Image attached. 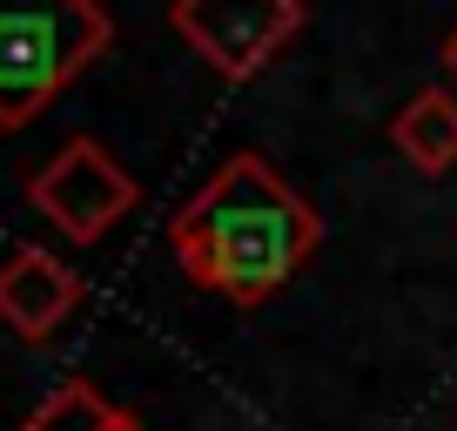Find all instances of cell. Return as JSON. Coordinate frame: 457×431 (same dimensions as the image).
Here are the masks:
<instances>
[{"label": "cell", "mask_w": 457, "mask_h": 431, "mask_svg": "<svg viewBox=\"0 0 457 431\" xmlns=\"http://www.w3.org/2000/svg\"><path fill=\"white\" fill-rule=\"evenodd\" d=\"M303 28V0H175V34L222 81H249Z\"/></svg>", "instance_id": "277c9868"}, {"label": "cell", "mask_w": 457, "mask_h": 431, "mask_svg": "<svg viewBox=\"0 0 457 431\" xmlns=\"http://www.w3.org/2000/svg\"><path fill=\"white\" fill-rule=\"evenodd\" d=\"M28 196L68 243H101V236L135 209L142 189H135V175L121 169L95 135H74V142H61V156L47 162V169H34Z\"/></svg>", "instance_id": "3957f363"}, {"label": "cell", "mask_w": 457, "mask_h": 431, "mask_svg": "<svg viewBox=\"0 0 457 431\" xmlns=\"http://www.w3.org/2000/svg\"><path fill=\"white\" fill-rule=\"evenodd\" d=\"M114 431H148V425H142V418H129V411H121V425H114Z\"/></svg>", "instance_id": "ba28073f"}, {"label": "cell", "mask_w": 457, "mask_h": 431, "mask_svg": "<svg viewBox=\"0 0 457 431\" xmlns=\"http://www.w3.org/2000/svg\"><path fill=\"white\" fill-rule=\"evenodd\" d=\"M316 243H323V216L262 156H228L169 223V249L188 283L222 290L243 310L276 297L316 257Z\"/></svg>", "instance_id": "6da1fadb"}, {"label": "cell", "mask_w": 457, "mask_h": 431, "mask_svg": "<svg viewBox=\"0 0 457 431\" xmlns=\"http://www.w3.org/2000/svg\"><path fill=\"white\" fill-rule=\"evenodd\" d=\"M444 61H451V74H457V34H451V41H444Z\"/></svg>", "instance_id": "9c48e42d"}, {"label": "cell", "mask_w": 457, "mask_h": 431, "mask_svg": "<svg viewBox=\"0 0 457 431\" xmlns=\"http://www.w3.org/2000/svg\"><path fill=\"white\" fill-rule=\"evenodd\" d=\"M74 303H81V276L54 249H14L0 263V324L14 337H28V344L54 337L74 317Z\"/></svg>", "instance_id": "5b68a950"}, {"label": "cell", "mask_w": 457, "mask_h": 431, "mask_svg": "<svg viewBox=\"0 0 457 431\" xmlns=\"http://www.w3.org/2000/svg\"><path fill=\"white\" fill-rule=\"evenodd\" d=\"M114 41L101 0H0V129H28Z\"/></svg>", "instance_id": "7a4b0ae2"}, {"label": "cell", "mask_w": 457, "mask_h": 431, "mask_svg": "<svg viewBox=\"0 0 457 431\" xmlns=\"http://www.w3.org/2000/svg\"><path fill=\"white\" fill-rule=\"evenodd\" d=\"M114 425H121V411L81 377L61 385L47 404H34V418H28V431H114Z\"/></svg>", "instance_id": "52a82bcc"}, {"label": "cell", "mask_w": 457, "mask_h": 431, "mask_svg": "<svg viewBox=\"0 0 457 431\" xmlns=\"http://www.w3.org/2000/svg\"><path fill=\"white\" fill-rule=\"evenodd\" d=\"M390 142H397V156L411 162V169H424V175L457 169V95H444V88L411 95L397 108V122H390Z\"/></svg>", "instance_id": "8992f818"}]
</instances>
